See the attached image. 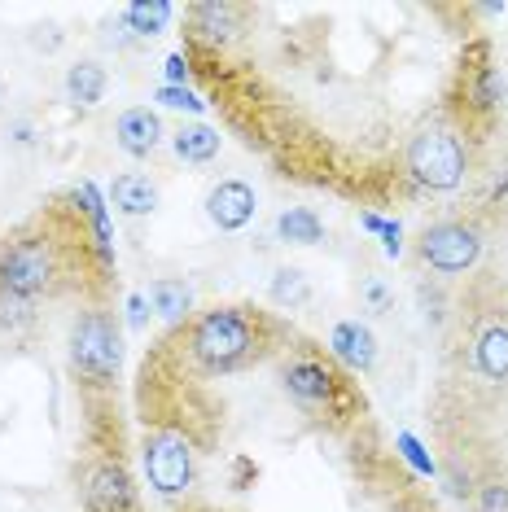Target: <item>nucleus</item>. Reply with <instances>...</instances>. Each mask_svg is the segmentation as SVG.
Returning <instances> with one entry per match:
<instances>
[{
	"mask_svg": "<svg viewBox=\"0 0 508 512\" xmlns=\"http://www.w3.org/2000/svg\"><path fill=\"white\" fill-rule=\"evenodd\" d=\"M114 263L106 246V215L97 193H62L0 237V289L27 302L79 294L110 298Z\"/></svg>",
	"mask_w": 508,
	"mask_h": 512,
	"instance_id": "nucleus-1",
	"label": "nucleus"
},
{
	"mask_svg": "<svg viewBox=\"0 0 508 512\" xmlns=\"http://www.w3.org/2000/svg\"><path fill=\"white\" fill-rule=\"evenodd\" d=\"M171 351L198 381L246 372L285 351V324L254 302H224L171 324Z\"/></svg>",
	"mask_w": 508,
	"mask_h": 512,
	"instance_id": "nucleus-2",
	"label": "nucleus"
},
{
	"mask_svg": "<svg viewBox=\"0 0 508 512\" xmlns=\"http://www.w3.org/2000/svg\"><path fill=\"white\" fill-rule=\"evenodd\" d=\"M119 368H123V324L110 298L84 302L71 324L66 372L79 390L84 412H119Z\"/></svg>",
	"mask_w": 508,
	"mask_h": 512,
	"instance_id": "nucleus-3",
	"label": "nucleus"
},
{
	"mask_svg": "<svg viewBox=\"0 0 508 512\" xmlns=\"http://www.w3.org/2000/svg\"><path fill=\"white\" fill-rule=\"evenodd\" d=\"M281 386L307 416H320V421H329V425H342L364 412V399H360V390H355L351 372L329 351H316V346H307V342L285 346Z\"/></svg>",
	"mask_w": 508,
	"mask_h": 512,
	"instance_id": "nucleus-4",
	"label": "nucleus"
},
{
	"mask_svg": "<svg viewBox=\"0 0 508 512\" xmlns=\"http://www.w3.org/2000/svg\"><path fill=\"white\" fill-rule=\"evenodd\" d=\"M473 171V145L456 132L443 114L417 123L403 136L399 154V176L412 180L425 193H456Z\"/></svg>",
	"mask_w": 508,
	"mask_h": 512,
	"instance_id": "nucleus-5",
	"label": "nucleus"
},
{
	"mask_svg": "<svg viewBox=\"0 0 508 512\" xmlns=\"http://www.w3.org/2000/svg\"><path fill=\"white\" fill-rule=\"evenodd\" d=\"M500 92H504V84L491 66V44L473 40V44H465V53H460L452 88H447L443 119L452 123L469 145H482L495 127V114H500Z\"/></svg>",
	"mask_w": 508,
	"mask_h": 512,
	"instance_id": "nucleus-6",
	"label": "nucleus"
},
{
	"mask_svg": "<svg viewBox=\"0 0 508 512\" xmlns=\"http://www.w3.org/2000/svg\"><path fill=\"white\" fill-rule=\"evenodd\" d=\"M482 250H487V228L478 224V215H443L434 224H425L412 241L421 267H430L438 276H465L478 267Z\"/></svg>",
	"mask_w": 508,
	"mask_h": 512,
	"instance_id": "nucleus-7",
	"label": "nucleus"
},
{
	"mask_svg": "<svg viewBox=\"0 0 508 512\" xmlns=\"http://www.w3.org/2000/svg\"><path fill=\"white\" fill-rule=\"evenodd\" d=\"M198 456H202V442L180 434V429H145V477L163 499H180L189 495L193 473H198Z\"/></svg>",
	"mask_w": 508,
	"mask_h": 512,
	"instance_id": "nucleus-8",
	"label": "nucleus"
},
{
	"mask_svg": "<svg viewBox=\"0 0 508 512\" xmlns=\"http://www.w3.org/2000/svg\"><path fill=\"white\" fill-rule=\"evenodd\" d=\"M259 211V197L246 180H219L211 193H206V219L219 232H241Z\"/></svg>",
	"mask_w": 508,
	"mask_h": 512,
	"instance_id": "nucleus-9",
	"label": "nucleus"
},
{
	"mask_svg": "<svg viewBox=\"0 0 508 512\" xmlns=\"http://www.w3.org/2000/svg\"><path fill=\"white\" fill-rule=\"evenodd\" d=\"M473 372L491 386H504L508 381V316H491L473 333Z\"/></svg>",
	"mask_w": 508,
	"mask_h": 512,
	"instance_id": "nucleus-10",
	"label": "nucleus"
},
{
	"mask_svg": "<svg viewBox=\"0 0 508 512\" xmlns=\"http://www.w3.org/2000/svg\"><path fill=\"white\" fill-rule=\"evenodd\" d=\"M114 145H119L127 158H149L158 145H163V119H158L149 106L123 110L119 123H114Z\"/></svg>",
	"mask_w": 508,
	"mask_h": 512,
	"instance_id": "nucleus-11",
	"label": "nucleus"
},
{
	"mask_svg": "<svg viewBox=\"0 0 508 512\" xmlns=\"http://www.w3.org/2000/svg\"><path fill=\"white\" fill-rule=\"evenodd\" d=\"M329 355L338 359L346 372H368L373 368V359H377V337L368 333L360 320H346L329 337Z\"/></svg>",
	"mask_w": 508,
	"mask_h": 512,
	"instance_id": "nucleus-12",
	"label": "nucleus"
},
{
	"mask_svg": "<svg viewBox=\"0 0 508 512\" xmlns=\"http://www.w3.org/2000/svg\"><path fill=\"white\" fill-rule=\"evenodd\" d=\"M110 202L119 206L123 215H149L158 206V189L141 171H123V176L110 180Z\"/></svg>",
	"mask_w": 508,
	"mask_h": 512,
	"instance_id": "nucleus-13",
	"label": "nucleus"
},
{
	"mask_svg": "<svg viewBox=\"0 0 508 512\" xmlns=\"http://www.w3.org/2000/svg\"><path fill=\"white\" fill-rule=\"evenodd\" d=\"M219 145H224L219 127H206V123H184V127H176V136H171V149H176V158H184V162H211L219 154Z\"/></svg>",
	"mask_w": 508,
	"mask_h": 512,
	"instance_id": "nucleus-14",
	"label": "nucleus"
},
{
	"mask_svg": "<svg viewBox=\"0 0 508 512\" xmlns=\"http://www.w3.org/2000/svg\"><path fill=\"white\" fill-rule=\"evenodd\" d=\"M110 88V75L101 62H75L71 71H66V97L75 101V106H97L101 97H106Z\"/></svg>",
	"mask_w": 508,
	"mask_h": 512,
	"instance_id": "nucleus-15",
	"label": "nucleus"
},
{
	"mask_svg": "<svg viewBox=\"0 0 508 512\" xmlns=\"http://www.w3.org/2000/svg\"><path fill=\"white\" fill-rule=\"evenodd\" d=\"M276 237L285 246H316V241H325V219L311 211V206H290V211L276 219Z\"/></svg>",
	"mask_w": 508,
	"mask_h": 512,
	"instance_id": "nucleus-16",
	"label": "nucleus"
},
{
	"mask_svg": "<svg viewBox=\"0 0 508 512\" xmlns=\"http://www.w3.org/2000/svg\"><path fill=\"white\" fill-rule=\"evenodd\" d=\"M149 302H154V311H163V320L180 324V320H189V311H193V289L176 281V276H163V281L149 285Z\"/></svg>",
	"mask_w": 508,
	"mask_h": 512,
	"instance_id": "nucleus-17",
	"label": "nucleus"
},
{
	"mask_svg": "<svg viewBox=\"0 0 508 512\" xmlns=\"http://www.w3.org/2000/svg\"><path fill=\"white\" fill-rule=\"evenodd\" d=\"M268 298L281 311H298V307H307V302H311V281L298 272V267H276L272 285H268Z\"/></svg>",
	"mask_w": 508,
	"mask_h": 512,
	"instance_id": "nucleus-18",
	"label": "nucleus"
},
{
	"mask_svg": "<svg viewBox=\"0 0 508 512\" xmlns=\"http://www.w3.org/2000/svg\"><path fill=\"white\" fill-rule=\"evenodd\" d=\"M176 9L167 5V0H154V5H127V27L136 31V36H158V31H167V22Z\"/></svg>",
	"mask_w": 508,
	"mask_h": 512,
	"instance_id": "nucleus-19",
	"label": "nucleus"
},
{
	"mask_svg": "<svg viewBox=\"0 0 508 512\" xmlns=\"http://www.w3.org/2000/svg\"><path fill=\"white\" fill-rule=\"evenodd\" d=\"M473 512H508V482L504 477H482V482H473Z\"/></svg>",
	"mask_w": 508,
	"mask_h": 512,
	"instance_id": "nucleus-20",
	"label": "nucleus"
},
{
	"mask_svg": "<svg viewBox=\"0 0 508 512\" xmlns=\"http://www.w3.org/2000/svg\"><path fill=\"white\" fill-rule=\"evenodd\" d=\"M158 101H163V106H176V110L202 114V101L193 97V92H184V88H163V92H158Z\"/></svg>",
	"mask_w": 508,
	"mask_h": 512,
	"instance_id": "nucleus-21",
	"label": "nucleus"
},
{
	"mask_svg": "<svg viewBox=\"0 0 508 512\" xmlns=\"http://www.w3.org/2000/svg\"><path fill=\"white\" fill-rule=\"evenodd\" d=\"M399 447H403V451H408V460H412V464H417V469H421V473H430V469H434V464H430V460H425V456H421V447H417V438H412V434H399Z\"/></svg>",
	"mask_w": 508,
	"mask_h": 512,
	"instance_id": "nucleus-22",
	"label": "nucleus"
},
{
	"mask_svg": "<svg viewBox=\"0 0 508 512\" xmlns=\"http://www.w3.org/2000/svg\"><path fill=\"white\" fill-rule=\"evenodd\" d=\"M167 75H171V88H180V79H189V57H184V53L171 57V62H167Z\"/></svg>",
	"mask_w": 508,
	"mask_h": 512,
	"instance_id": "nucleus-23",
	"label": "nucleus"
},
{
	"mask_svg": "<svg viewBox=\"0 0 508 512\" xmlns=\"http://www.w3.org/2000/svg\"><path fill=\"white\" fill-rule=\"evenodd\" d=\"M176 512H228V508H215V504H184Z\"/></svg>",
	"mask_w": 508,
	"mask_h": 512,
	"instance_id": "nucleus-24",
	"label": "nucleus"
},
{
	"mask_svg": "<svg viewBox=\"0 0 508 512\" xmlns=\"http://www.w3.org/2000/svg\"><path fill=\"white\" fill-rule=\"evenodd\" d=\"M0 101H5V84H0Z\"/></svg>",
	"mask_w": 508,
	"mask_h": 512,
	"instance_id": "nucleus-25",
	"label": "nucleus"
}]
</instances>
